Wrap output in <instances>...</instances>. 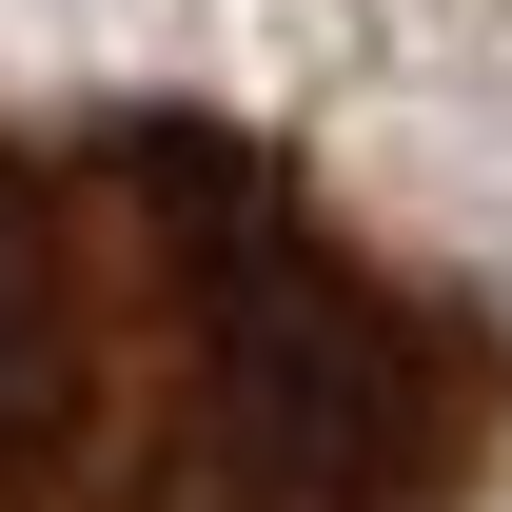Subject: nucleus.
Returning a JSON list of instances; mask_svg holds the SVG:
<instances>
[{"label": "nucleus", "mask_w": 512, "mask_h": 512, "mask_svg": "<svg viewBox=\"0 0 512 512\" xmlns=\"http://www.w3.org/2000/svg\"><path fill=\"white\" fill-rule=\"evenodd\" d=\"M512 316L178 99L0 119V512H493Z\"/></svg>", "instance_id": "1"}]
</instances>
